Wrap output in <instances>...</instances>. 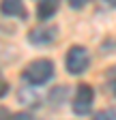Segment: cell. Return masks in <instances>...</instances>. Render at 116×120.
Segmentation results:
<instances>
[{
    "instance_id": "obj_7",
    "label": "cell",
    "mask_w": 116,
    "mask_h": 120,
    "mask_svg": "<svg viewBox=\"0 0 116 120\" xmlns=\"http://www.w3.org/2000/svg\"><path fill=\"white\" fill-rule=\"evenodd\" d=\"M105 88H108V92L116 97V67H110L105 71Z\"/></svg>"
},
{
    "instance_id": "obj_2",
    "label": "cell",
    "mask_w": 116,
    "mask_h": 120,
    "mask_svg": "<svg viewBox=\"0 0 116 120\" xmlns=\"http://www.w3.org/2000/svg\"><path fill=\"white\" fill-rule=\"evenodd\" d=\"M65 64H67V71L71 75H82L86 69H88V64H90V56H88V52H86V47H82V45L69 47Z\"/></svg>"
},
{
    "instance_id": "obj_12",
    "label": "cell",
    "mask_w": 116,
    "mask_h": 120,
    "mask_svg": "<svg viewBox=\"0 0 116 120\" xmlns=\"http://www.w3.org/2000/svg\"><path fill=\"white\" fill-rule=\"evenodd\" d=\"M11 116H9V112L4 109V107H0V120H9Z\"/></svg>"
},
{
    "instance_id": "obj_8",
    "label": "cell",
    "mask_w": 116,
    "mask_h": 120,
    "mask_svg": "<svg viewBox=\"0 0 116 120\" xmlns=\"http://www.w3.org/2000/svg\"><path fill=\"white\" fill-rule=\"evenodd\" d=\"M93 120H116V112H114V109L99 112V114H95V118H93Z\"/></svg>"
},
{
    "instance_id": "obj_11",
    "label": "cell",
    "mask_w": 116,
    "mask_h": 120,
    "mask_svg": "<svg viewBox=\"0 0 116 120\" xmlns=\"http://www.w3.org/2000/svg\"><path fill=\"white\" fill-rule=\"evenodd\" d=\"M7 92H9V84H7V79L0 77V97H4Z\"/></svg>"
},
{
    "instance_id": "obj_4",
    "label": "cell",
    "mask_w": 116,
    "mask_h": 120,
    "mask_svg": "<svg viewBox=\"0 0 116 120\" xmlns=\"http://www.w3.org/2000/svg\"><path fill=\"white\" fill-rule=\"evenodd\" d=\"M58 34V28L56 26H45V24H41L37 28L30 30V34H28V41H30L32 45H47L54 41V37Z\"/></svg>"
},
{
    "instance_id": "obj_13",
    "label": "cell",
    "mask_w": 116,
    "mask_h": 120,
    "mask_svg": "<svg viewBox=\"0 0 116 120\" xmlns=\"http://www.w3.org/2000/svg\"><path fill=\"white\" fill-rule=\"evenodd\" d=\"M103 2H105L108 7H114V9H116V0H103Z\"/></svg>"
},
{
    "instance_id": "obj_10",
    "label": "cell",
    "mask_w": 116,
    "mask_h": 120,
    "mask_svg": "<svg viewBox=\"0 0 116 120\" xmlns=\"http://www.w3.org/2000/svg\"><path fill=\"white\" fill-rule=\"evenodd\" d=\"M86 2H88V0H69V4L73 7V9H82V7H86Z\"/></svg>"
},
{
    "instance_id": "obj_6",
    "label": "cell",
    "mask_w": 116,
    "mask_h": 120,
    "mask_svg": "<svg viewBox=\"0 0 116 120\" xmlns=\"http://www.w3.org/2000/svg\"><path fill=\"white\" fill-rule=\"evenodd\" d=\"M0 11L4 15H17V17H26V9L22 0H2L0 2Z\"/></svg>"
},
{
    "instance_id": "obj_3",
    "label": "cell",
    "mask_w": 116,
    "mask_h": 120,
    "mask_svg": "<svg viewBox=\"0 0 116 120\" xmlns=\"http://www.w3.org/2000/svg\"><path fill=\"white\" fill-rule=\"evenodd\" d=\"M93 101H95V90L88 84H80L73 97V112L77 116H86L93 109Z\"/></svg>"
},
{
    "instance_id": "obj_1",
    "label": "cell",
    "mask_w": 116,
    "mask_h": 120,
    "mask_svg": "<svg viewBox=\"0 0 116 120\" xmlns=\"http://www.w3.org/2000/svg\"><path fill=\"white\" fill-rule=\"evenodd\" d=\"M52 75H54V64H52V60L39 58V60H32V62L24 69L22 77H24L28 84H32V86H41V84H45L47 79H52Z\"/></svg>"
},
{
    "instance_id": "obj_9",
    "label": "cell",
    "mask_w": 116,
    "mask_h": 120,
    "mask_svg": "<svg viewBox=\"0 0 116 120\" xmlns=\"http://www.w3.org/2000/svg\"><path fill=\"white\" fill-rule=\"evenodd\" d=\"M9 120H32V116L28 114V112H17V114H13Z\"/></svg>"
},
{
    "instance_id": "obj_5",
    "label": "cell",
    "mask_w": 116,
    "mask_h": 120,
    "mask_svg": "<svg viewBox=\"0 0 116 120\" xmlns=\"http://www.w3.org/2000/svg\"><path fill=\"white\" fill-rule=\"evenodd\" d=\"M58 2H60V0H41L39 7H37V15H39V19H41V22H45V19L54 17V13L58 11Z\"/></svg>"
}]
</instances>
